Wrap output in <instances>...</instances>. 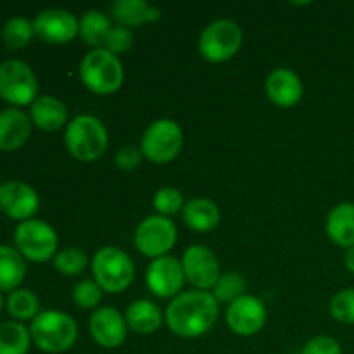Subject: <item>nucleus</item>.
<instances>
[{
	"mask_svg": "<svg viewBox=\"0 0 354 354\" xmlns=\"http://www.w3.org/2000/svg\"><path fill=\"white\" fill-rule=\"evenodd\" d=\"M220 315V303L207 290H185L168 304L166 325L175 335L197 339L214 327Z\"/></svg>",
	"mask_w": 354,
	"mask_h": 354,
	"instance_id": "nucleus-1",
	"label": "nucleus"
},
{
	"mask_svg": "<svg viewBox=\"0 0 354 354\" xmlns=\"http://www.w3.org/2000/svg\"><path fill=\"white\" fill-rule=\"evenodd\" d=\"M30 334L35 346L48 354H61L69 351L78 339V325L64 311H40L31 322Z\"/></svg>",
	"mask_w": 354,
	"mask_h": 354,
	"instance_id": "nucleus-2",
	"label": "nucleus"
},
{
	"mask_svg": "<svg viewBox=\"0 0 354 354\" xmlns=\"http://www.w3.org/2000/svg\"><path fill=\"white\" fill-rule=\"evenodd\" d=\"M64 144L69 154L82 162L97 161L109 145L107 128L99 118L82 114L73 118L64 131Z\"/></svg>",
	"mask_w": 354,
	"mask_h": 354,
	"instance_id": "nucleus-3",
	"label": "nucleus"
},
{
	"mask_svg": "<svg viewBox=\"0 0 354 354\" xmlns=\"http://www.w3.org/2000/svg\"><path fill=\"white\" fill-rule=\"evenodd\" d=\"M82 83L97 95H111L123 86L124 69L120 57L106 48H92L80 62Z\"/></svg>",
	"mask_w": 354,
	"mask_h": 354,
	"instance_id": "nucleus-4",
	"label": "nucleus"
},
{
	"mask_svg": "<svg viewBox=\"0 0 354 354\" xmlns=\"http://www.w3.org/2000/svg\"><path fill=\"white\" fill-rule=\"evenodd\" d=\"M92 275L102 292L120 294L133 282L135 266L123 249L106 245L100 248L92 258Z\"/></svg>",
	"mask_w": 354,
	"mask_h": 354,
	"instance_id": "nucleus-5",
	"label": "nucleus"
},
{
	"mask_svg": "<svg viewBox=\"0 0 354 354\" xmlns=\"http://www.w3.org/2000/svg\"><path fill=\"white\" fill-rule=\"evenodd\" d=\"M183 145L182 127L175 120L161 118L145 128L140 140V151L154 165H166L178 158Z\"/></svg>",
	"mask_w": 354,
	"mask_h": 354,
	"instance_id": "nucleus-6",
	"label": "nucleus"
},
{
	"mask_svg": "<svg viewBox=\"0 0 354 354\" xmlns=\"http://www.w3.org/2000/svg\"><path fill=\"white\" fill-rule=\"evenodd\" d=\"M199 54L211 64L230 61L242 47V30L235 21L216 19L199 37Z\"/></svg>",
	"mask_w": 354,
	"mask_h": 354,
	"instance_id": "nucleus-7",
	"label": "nucleus"
},
{
	"mask_svg": "<svg viewBox=\"0 0 354 354\" xmlns=\"http://www.w3.org/2000/svg\"><path fill=\"white\" fill-rule=\"evenodd\" d=\"M14 242L21 256L35 263H45L57 254L59 239L54 228L41 220L21 221L14 230Z\"/></svg>",
	"mask_w": 354,
	"mask_h": 354,
	"instance_id": "nucleus-8",
	"label": "nucleus"
},
{
	"mask_svg": "<svg viewBox=\"0 0 354 354\" xmlns=\"http://www.w3.org/2000/svg\"><path fill=\"white\" fill-rule=\"evenodd\" d=\"M0 99L12 106H28L38 99V82L33 69L19 59L0 64Z\"/></svg>",
	"mask_w": 354,
	"mask_h": 354,
	"instance_id": "nucleus-9",
	"label": "nucleus"
},
{
	"mask_svg": "<svg viewBox=\"0 0 354 354\" xmlns=\"http://www.w3.org/2000/svg\"><path fill=\"white\" fill-rule=\"evenodd\" d=\"M176 239V225L161 214L144 218L135 230V245L142 254L152 259L168 256V252L175 248Z\"/></svg>",
	"mask_w": 354,
	"mask_h": 354,
	"instance_id": "nucleus-10",
	"label": "nucleus"
},
{
	"mask_svg": "<svg viewBox=\"0 0 354 354\" xmlns=\"http://www.w3.org/2000/svg\"><path fill=\"white\" fill-rule=\"evenodd\" d=\"M182 266L185 280L197 290L209 292L221 277L216 254L203 244H194L185 249L182 256Z\"/></svg>",
	"mask_w": 354,
	"mask_h": 354,
	"instance_id": "nucleus-11",
	"label": "nucleus"
},
{
	"mask_svg": "<svg viewBox=\"0 0 354 354\" xmlns=\"http://www.w3.org/2000/svg\"><path fill=\"white\" fill-rule=\"evenodd\" d=\"M266 318H268V311H266L265 303L251 294H244L228 304L227 315H225L228 328L241 337H252L259 334L265 327Z\"/></svg>",
	"mask_w": 354,
	"mask_h": 354,
	"instance_id": "nucleus-12",
	"label": "nucleus"
},
{
	"mask_svg": "<svg viewBox=\"0 0 354 354\" xmlns=\"http://www.w3.org/2000/svg\"><path fill=\"white\" fill-rule=\"evenodd\" d=\"M145 282L149 290L156 297L161 299H175L178 294H182L185 273H183L182 259H176L173 256H162V258L152 259L145 273Z\"/></svg>",
	"mask_w": 354,
	"mask_h": 354,
	"instance_id": "nucleus-13",
	"label": "nucleus"
},
{
	"mask_svg": "<svg viewBox=\"0 0 354 354\" xmlns=\"http://www.w3.org/2000/svg\"><path fill=\"white\" fill-rule=\"evenodd\" d=\"M80 19L66 9H45L35 17L33 30L40 40L52 45H64L78 37Z\"/></svg>",
	"mask_w": 354,
	"mask_h": 354,
	"instance_id": "nucleus-14",
	"label": "nucleus"
},
{
	"mask_svg": "<svg viewBox=\"0 0 354 354\" xmlns=\"http://www.w3.org/2000/svg\"><path fill=\"white\" fill-rule=\"evenodd\" d=\"M90 335L93 341L106 349H116L127 341L128 325L123 315L111 306L97 308L90 317Z\"/></svg>",
	"mask_w": 354,
	"mask_h": 354,
	"instance_id": "nucleus-15",
	"label": "nucleus"
},
{
	"mask_svg": "<svg viewBox=\"0 0 354 354\" xmlns=\"http://www.w3.org/2000/svg\"><path fill=\"white\" fill-rule=\"evenodd\" d=\"M40 207L37 190L24 182H7L0 189V211L12 220L26 221Z\"/></svg>",
	"mask_w": 354,
	"mask_h": 354,
	"instance_id": "nucleus-16",
	"label": "nucleus"
},
{
	"mask_svg": "<svg viewBox=\"0 0 354 354\" xmlns=\"http://www.w3.org/2000/svg\"><path fill=\"white\" fill-rule=\"evenodd\" d=\"M266 95L270 102L279 107H292L303 99V82L292 69H273L265 83Z\"/></svg>",
	"mask_w": 354,
	"mask_h": 354,
	"instance_id": "nucleus-17",
	"label": "nucleus"
},
{
	"mask_svg": "<svg viewBox=\"0 0 354 354\" xmlns=\"http://www.w3.org/2000/svg\"><path fill=\"white\" fill-rule=\"evenodd\" d=\"M31 118L17 107L0 111V151H16L23 147L31 135Z\"/></svg>",
	"mask_w": 354,
	"mask_h": 354,
	"instance_id": "nucleus-18",
	"label": "nucleus"
},
{
	"mask_svg": "<svg viewBox=\"0 0 354 354\" xmlns=\"http://www.w3.org/2000/svg\"><path fill=\"white\" fill-rule=\"evenodd\" d=\"M31 123L44 131H57L68 123V107L54 95H40L30 109Z\"/></svg>",
	"mask_w": 354,
	"mask_h": 354,
	"instance_id": "nucleus-19",
	"label": "nucleus"
},
{
	"mask_svg": "<svg viewBox=\"0 0 354 354\" xmlns=\"http://www.w3.org/2000/svg\"><path fill=\"white\" fill-rule=\"evenodd\" d=\"M124 320H127L128 330L140 335H151L161 328L165 315L161 308L152 301L138 299L128 306Z\"/></svg>",
	"mask_w": 354,
	"mask_h": 354,
	"instance_id": "nucleus-20",
	"label": "nucleus"
},
{
	"mask_svg": "<svg viewBox=\"0 0 354 354\" xmlns=\"http://www.w3.org/2000/svg\"><path fill=\"white\" fill-rule=\"evenodd\" d=\"M182 218L187 227L194 232H211L220 225L221 213L214 201L206 197H196L185 203Z\"/></svg>",
	"mask_w": 354,
	"mask_h": 354,
	"instance_id": "nucleus-21",
	"label": "nucleus"
},
{
	"mask_svg": "<svg viewBox=\"0 0 354 354\" xmlns=\"http://www.w3.org/2000/svg\"><path fill=\"white\" fill-rule=\"evenodd\" d=\"M325 232L334 244L349 249L354 245V203H341L330 209Z\"/></svg>",
	"mask_w": 354,
	"mask_h": 354,
	"instance_id": "nucleus-22",
	"label": "nucleus"
},
{
	"mask_svg": "<svg viewBox=\"0 0 354 354\" xmlns=\"http://www.w3.org/2000/svg\"><path fill=\"white\" fill-rule=\"evenodd\" d=\"M113 17L118 24L127 28H137L145 23H154L161 17L159 7L145 2V0H118L111 7Z\"/></svg>",
	"mask_w": 354,
	"mask_h": 354,
	"instance_id": "nucleus-23",
	"label": "nucleus"
},
{
	"mask_svg": "<svg viewBox=\"0 0 354 354\" xmlns=\"http://www.w3.org/2000/svg\"><path fill=\"white\" fill-rule=\"evenodd\" d=\"M26 275V263L21 252L10 245H0V290L19 289Z\"/></svg>",
	"mask_w": 354,
	"mask_h": 354,
	"instance_id": "nucleus-24",
	"label": "nucleus"
},
{
	"mask_svg": "<svg viewBox=\"0 0 354 354\" xmlns=\"http://www.w3.org/2000/svg\"><path fill=\"white\" fill-rule=\"evenodd\" d=\"M111 19L100 10H86L82 17H80V28H78V37L85 41L86 45L93 48H104L106 38L109 35Z\"/></svg>",
	"mask_w": 354,
	"mask_h": 354,
	"instance_id": "nucleus-25",
	"label": "nucleus"
},
{
	"mask_svg": "<svg viewBox=\"0 0 354 354\" xmlns=\"http://www.w3.org/2000/svg\"><path fill=\"white\" fill-rule=\"evenodd\" d=\"M30 328L21 322H6L0 325V354H28L31 348Z\"/></svg>",
	"mask_w": 354,
	"mask_h": 354,
	"instance_id": "nucleus-26",
	"label": "nucleus"
},
{
	"mask_svg": "<svg viewBox=\"0 0 354 354\" xmlns=\"http://www.w3.org/2000/svg\"><path fill=\"white\" fill-rule=\"evenodd\" d=\"M7 311L16 322H33L40 313L38 297L30 289H16L7 297Z\"/></svg>",
	"mask_w": 354,
	"mask_h": 354,
	"instance_id": "nucleus-27",
	"label": "nucleus"
},
{
	"mask_svg": "<svg viewBox=\"0 0 354 354\" xmlns=\"http://www.w3.org/2000/svg\"><path fill=\"white\" fill-rule=\"evenodd\" d=\"M245 279L239 272H228L221 273V277L218 279L216 286L213 287L211 294L214 296V299L218 303H234L235 299L242 297L245 294Z\"/></svg>",
	"mask_w": 354,
	"mask_h": 354,
	"instance_id": "nucleus-28",
	"label": "nucleus"
},
{
	"mask_svg": "<svg viewBox=\"0 0 354 354\" xmlns=\"http://www.w3.org/2000/svg\"><path fill=\"white\" fill-rule=\"evenodd\" d=\"M33 23L28 21L26 17H12L2 28L3 44L9 48H14V50L26 47L31 38H33Z\"/></svg>",
	"mask_w": 354,
	"mask_h": 354,
	"instance_id": "nucleus-29",
	"label": "nucleus"
},
{
	"mask_svg": "<svg viewBox=\"0 0 354 354\" xmlns=\"http://www.w3.org/2000/svg\"><path fill=\"white\" fill-rule=\"evenodd\" d=\"M55 272L64 277H76L83 273L88 266V258L80 248H66L59 251L52 259Z\"/></svg>",
	"mask_w": 354,
	"mask_h": 354,
	"instance_id": "nucleus-30",
	"label": "nucleus"
},
{
	"mask_svg": "<svg viewBox=\"0 0 354 354\" xmlns=\"http://www.w3.org/2000/svg\"><path fill=\"white\" fill-rule=\"evenodd\" d=\"M152 206L158 211L161 216H173V214L182 213L185 201H183V194L175 187H162L152 197Z\"/></svg>",
	"mask_w": 354,
	"mask_h": 354,
	"instance_id": "nucleus-31",
	"label": "nucleus"
},
{
	"mask_svg": "<svg viewBox=\"0 0 354 354\" xmlns=\"http://www.w3.org/2000/svg\"><path fill=\"white\" fill-rule=\"evenodd\" d=\"M330 315L341 324L354 325V289H342L332 297Z\"/></svg>",
	"mask_w": 354,
	"mask_h": 354,
	"instance_id": "nucleus-32",
	"label": "nucleus"
},
{
	"mask_svg": "<svg viewBox=\"0 0 354 354\" xmlns=\"http://www.w3.org/2000/svg\"><path fill=\"white\" fill-rule=\"evenodd\" d=\"M73 301L83 310H93L102 301V289L97 286L95 280H82L73 289Z\"/></svg>",
	"mask_w": 354,
	"mask_h": 354,
	"instance_id": "nucleus-33",
	"label": "nucleus"
},
{
	"mask_svg": "<svg viewBox=\"0 0 354 354\" xmlns=\"http://www.w3.org/2000/svg\"><path fill=\"white\" fill-rule=\"evenodd\" d=\"M131 45H133V33H131L130 28L121 26V24H113L106 38V44H104V48L109 50L111 54L118 55L130 50Z\"/></svg>",
	"mask_w": 354,
	"mask_h": 354,
	"instance_id": "nucleus-34",
	"label": "nucleus"
},
{
	"mask_svg": "<svg viewBox=\"0 0 354 354\" xmlns=\"http://www.w3.org/2000/svg\"><path fill=\"white\" fill-rule=\"evenodd\" d=\"M301 354H342V348L330 335H317L304 344Z\"/></svg>",
	"mask_w": 354,
	"mask_h": 354,
	"instance_id": "nucleus-35",
	"label": "nucleus"
},
{
	"mask_svg": "<svg viewBox=\"0 0 354 354\" xmlns=\"http://www.w3.org/2000/svg\"><path fill=\"white\" fill-rule=\"evenodd\" d=\"M142 159H144V154H142L140 149L133 147V145H124L116 152L114 165L118 166V169L131 171V169H137L142 165Z\"/></svg>",
	"mask_w": 354,
	"mask_h": 354,
	"instance_id": "nucleus-36",
	"label": "nucleus"
},
{
	"mask_svg": "<svg viewBox=\"0 0 354 354\" xmlns=\"http://www.w3.org/2000/svg\"><path fill=\"white\" fill-rule=\"evenodd\" d=\"M344 265H346V268H348L349 272H351L353 275H354V245H353V248L346 249V252H344Z\"/></svg>",
	"mask_w": 354,
	"mask_h": 354,
	"instance_id": "nucleus-37",
	"label": "nucleus"
},
{
	"mask_svg": "<svg viewBox=\"0 0 354 354\" xmlns=\"http://www.w3.org/2000/svg\"><path fill=\"white\" fill-rule=\"evenodd\" d=\"M2 306H3V297L2 294H0V310H2Z\"/></svg>",
	"mask_w": 354,
	"mask_h": 354,
	"instance_id": "nucleus-38",
	"label": "nucleus"
},
{
	"mask_svg": "<svg viewBox=\"0 0 354 354\" xmlns=\"http://www.w3.org/2000/svg\"><path fill=\"white\" fill-rule=\"evenodd\" d=\"M2 185H3V183H0V189H2Z\"/></svg>",
	"mask_w": 354,
	"mask_h": 354,
	"instance_id": "nucleus-39",
	"label": "nucleus"
}]
</instances>
